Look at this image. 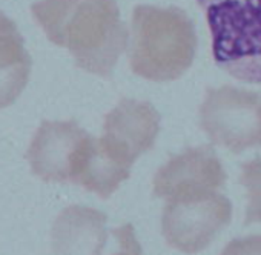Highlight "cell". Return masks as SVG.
<instances>
[{"label": "cell", "instance_id": "cell-1", "mask_svg": "<svg viewBox=\"0 0 261 255\" xmlns=\"http://www.w3.org/2000/svg\"><path fill=\"white\" fill-rule=\"evenodd\" d=\"M31 13L48 40L68 49L79 68L112 75L127 45L115 0H39Z\"/></svg>", "mask_w": 261, "mask_h": 255}, {"label": "cell", "instance_id": "cell-2", "mask_svg": "<svg viewBox=\"0 0 261 255\" xmlns=\"http://www.w3.org/2000/svg\"><path fill=\"white\" fill-rule=\"evenodd\" d=\"M195 27L177 7L139 5L130 23L129 63L152 82H172L191 68L197 53Z\"/></svg>", "mask_w": 261, "mask_h": 255}, {"label": "cell", "instance_id": "cell-3", "mask_svg": "<svg viewBox=\"0 0 261 255\" xmlns=\"http://www.w3.org/2000/svg\"><path fill=\"white\" fill-rule=\"evenodd\" d=\"M212 36L215 63L230 77L261 83V0H197Z\"/></svg>", "mask_w": 261, "mask_h": 255}, {"label": "cell", "instance_id": "cell-4", "mask_svg": "<svg viewBox=\"0 0 261 255\" xmlns=\"http://www.w3.org/2000/svg\"><path fill=\"white\" fill-rule=\"evenodd\" d=\"M200 126L214 145L233 154L261 146V94L229 85L207 89Z\"/></svg>", "mask_w": 261, "mask_h": 255}, {"label": "cell", "instance_id": "cell-5", "mask_svg": "<svg viewBox=\"0 0 261 255\" xmlns=\"http://www.w3.org/2000/svg\"><path fill=\"white\" fill-rule=\"evenodd\" d=\"M232 218V203L217 191L186 194L168 200L162 231L169 246L197 253L206 249Z\"/></svg>", "mask_w": 261, "mask_h": 255}, {"label": "cell", "instance_id": "cell-6", "mask_svg": "<svg viewBox=\"0 0 261 255\" xmlns=\"http://www.w3.org/2000/svg\"><path fill=\"white\" fill-rule=\"evenodd\" d=\"M162 117L154 105L134 98H121L105 117V146L121 162L133 166L154 148L160 133Z\"/></svg>", "mask_w": 261, "mask_h": 255}, {"label": "cell", "instance_id": "cell-7", "mask_svg": "<svg viewBox=\"0 0 261 255\" xmlns=\"http://www.w3.org/2000/svg\"><path fill=\"white\" fill-rule=\"evenodd\" d=\"M89 134L74 120H45L27 151L31 171L43 182H72L77 156Z\"/></svg>", "mask_w": 261, "mask_h": 255}, {"label": "cell", "instance_id": "cell-8", "mask_svg": "<svg viewBox=\"0 0 261 255\" xmlns=\"http://www.w3.org/2000/svg\"><path fill=\"white\" fill-rule=\"evenodd\" d=\"M226 183L224 168L209 146L188 148L169 159L154 177V195L172 200L180 195L217 191Z\"/></svg>", "mask_w": 261, "mask_h": 255}, {"label": "cell", "instance_id": "cell-9", "mask_svg": "<svg viewBox=\"0 0 261 255\" xmlns=\"http://www.w3.org/2000/svg\"><path fill=\"white\" fill-rule=\"evenodd\" d=\"M106 214L86 208L63 209L53 226L54 255H101L106 244Z\"/></svg>", "mask_w": 261, "mask_h": 255}, {"label": "cell", "instance_id": "cell-10", "mask_svg": "<svg viewBox=\"0 0 261 255\" xmlns=\"http://www.w3.org/2000/svg\"><path fill=\"white\" fill-rule=\"evenodd\" d=\"M130 168L133 166L117 159L101 139L89 136L77 156L71 183H77L101 198H108L129 178Z\"/></svg>", "mask_w": 261, "mask_h": 255}, {"label": "cell", "instance_id": "cell-11", "mask_svg": "<svg viewBox=\"0 0 261 255\" xmlns=\"http://www.w3.org/2000/svg\"><path fill=\"white\" fill-rule=\"evenodd\" d=\"M31 68L33 60L16 22L0 10V109L11 106L20 97Z\"/></svg>", "mask_w": 261, "mask_h": 255}, {"label": "cell", "instance_id": "cell-12", "mask_svg": "<svg viewBox=\"0 0 261 255\" xmlns=\"http://www.w3.org/2000/svg\"><path fill=\"white\" fill-rule=\"evenodd\" d=\"M240 183L246 189L247 197L244 224L261 223V159L243 163Z\"/></svg>", "mask_w": 261, "mask_h": 255}, {"label": "cell", "instance_id": "cell-13", "mask_svg": "<svg viewBox=\"0 0 261 255\" xmlns=\"http://www.w3.org/2000/svg\"><path fill=\"white\" fill-rule=\"evenodd\" d=\"M112 234L118 243V250L114 255H143L142 246L136 237L134 226L130 223L115 227Z\"/></svg>", "mask_w": 261, "mask_h": 255}, {"label": "cell", "instance_id": "cell-14", "mask_svg": "<svg viewBox=\"0 0 261 255\" xmlns=\"http://www.w3.org/2000/svg\"><path fill=\"white\" fill-rule=\"evenodd\" d=\"M220 255H261V235L235 238Z\"/></svg>", "mask_w": 261, "mask_h": 255}]
</instances>
